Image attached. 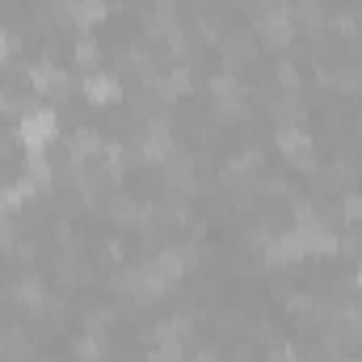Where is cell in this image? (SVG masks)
<instances>
[{"instance_id": "obj_1", "label": "cell", "mask_w": 362, "mask_h": 362, "mask_svg": "<svg viewBox=\"0 0 362 362\" xmlns=\"http://www.w3.org/2000/svg\"><path fill=\"white\" fill-rule=\"evenodd\" d=\"M253 25H257V38H262L266 47H274V51L291 47V38H295L291 0H257V17H253Z\"/></svg>"}, {"instance_id": "obj_2", "label": "cell", "mask_w": 362, "mask_h": 362, "mask_svg": "<svg viewBox=\"0 0 362 362\" xmlns=\"http://www.w3.org/2000/svg\"><path fill=\"white\" fill-rule=\"evenodd\" d=\"M55 135H59V114L51 105H34L17 118V144L25 152H47Z\"/></svg>"}, {"instance_id": "obj_3", "label": "cell", "mask_w": 362, "mask_h": 362, "mask_svg": "<svg viewBox=\"0 0 362 362\" xmlns=\"http://www.w3.org/2000/svg\"><path fill=\"white\" fill-rule=\"evenodd\" d=\"M135 148H139V160H148V165H165L173 152H177V144H173V131H169V122H148L144 131H139V139H135Z\"/></svg>"}, {"instance_id": "obj_4", "label": "cell", "mask_w": 362, "mask_h": 362, "mask_svg": "<svg viewBox=\"0 0 362 362\" xmlns=\"http://www.w3.org/2000/svg\"><path fill=\"white\" fill-rule=\"evenodd\" d=\"M169 286H173V282H165V278L152 270V266H139V270H131L127 278H122V291H127L131 299H139V303H152V299H160Z\"/></svg>"}, {"instance_id": "obj_5", "label": "cell", "mask_w": 362, "mask_h": 362, "mask_svg": "<svg viewBox=\"0 0 362 362\" xmlns=\"http://www.w3.org/2000/svg\"><path fill=\"white\" fill-rule=\"evenodd\" d=\"M25 76H30V89L38 93V97H68V89H72L68 72L59 64H34Z\"/></svg>"}, {"instance_id": "obj_6", "label": "cell", "mask_w": 362, "mask_h": 362, "mask_svg": "<svg viewBox=\"0 0 362 362\" xmlns=\"http://www.w3.org/2000/svg\"><path fill=\"white\" fill-rule=\"evenodd\" d=\"M295 236H299V245H303V253H337L341 249V240L320 223V219H308V223H295Z\"/></svg>"}, {"instance_id": "obj_7", "label": "cell", "mask_w": 362, "mask_h": 362, "mask_svg": "<svg viewBox=\"0 0 362 362\" xmlns=\"http://www.w3.org/2000/svg\"><path fill=\"white\" fill-rule=\"evenodd\" d=\"M148 266L160 274L165 282H177L181 274L194 266V253H189V249H181V245H169V249H160V253H156V257H152Z\"/></svg>"}, {"instance_id": "obj_8", "label": "cell", "mask_w": 362, "mask_h": 362, "mask_svg": "<svg viewBox=\"0 0 362 362\" xmlns=\"http://www.w3.org/2000/svg\"><path fill=\"white\" fill-rule=\"evenodd\" d=\"M81 93L89 97L93 105H114V101H122V85H118V76H110V72H89V76L81 81Z\"/></svg>"}, {"instance_id": "obj_9", "label": "cell", "mask_w": 362, "mask_h": 362, "mask_svg": "<svg viewBox=\"0 0 362 362\" xmlns=\"http://www.w3.org/2000/svg\"><path fill=\"white\" fill-rule=\"evenodd\" d=\"M274 144L282 148V156H286V160H295V156L312 152V135H308L299 122H278V131H274Z\"/></svg>"}, {"instance_id": "obj_10", "label": "cell", "mask_w": 362, "mask_h": 362, "mask_svg": "<svg viewBox=\"0 0 362 362\" xmlns=\"http://www.w3.org/2000/svg\"><path fill=\"white\" fill-rule=\"evenodd\" d=\"M105 13H110L105 0H64V4H59V17H72L81 30H89V25H97V21H105Z\"/></svg>"}, {"instance_id": "obj_11", "label": "cell", "mask_w": 362, "mask_h": 362, "mask_svg": "<svg viewBox=\"0 0 362 362\" xmlns=\"http://www.w3.org/2000/svg\"><path fill=\"white\" fill-rule=\"evenodd\" d=\"M299 257H303V245H299L295 232L270 240V249H266V262H270V266H291V262H299Z\"/></svg>"}, {"instance_id": "obj_12", "label": "cell", "mask_w": 362, "mask_h": 362, "mask_svg": "<svg viewBox=\"0 0 362 362\" xmlns=\"http://www.w3.org/2000/svg\"><path fill=\"white\" fill-rule=\"evenodd\" d=\"M101 148H105V139H101L93 127H81V131L68 139V156H72V160H93Z\"/></svg>"}, {"instance_id": "obj_13", "label": "cell", "mask_w": 362, "mask_h": 362, "mask_svg": "<svg viewBox=\"0 0 362 362\" xmlns=\"http://www.w3.org/2000/svg\"><path fill=\"white\" fill-rule=\"evenodd\" d=\"M34 189H38V185H34L30 177L13 181V185H0V211H4V215H13L25 198H34Z\"/></svg>"}, {"instance_id": "obj_14", "label": "cell", "mask_w": 362, "mask_h": 362, "mask_svg": "<svg viewBox=\"0 0 362 362\" xmlns=\"http://www.w3.org/2000/svg\"><path fill=\"white\" fill-rule=\"evenodd\" d=\"M165 169H169V185H194V156H185V152H173L169 160H165Z\"/></svg>"}, {"instance_id": "obj_15", "label": "cell", "mask_w": 362, "mask_h": 362, "mask_svg": "<svg viewBox=\"0 0 362 362\" xmlns=\"http://www.w3.org/2000/svg\"><path fill=\"white\" fill-rule=\"evenodd\" d=\"M76 354H81V362H101L105 358V333L93 329L85 337H76Z\"/></svg>"}, {"instance_id": "obj_16", "label": "cell", "mask_w": 362, "mask_h": 362, "mask_svg": "<svg viewBox=\"0 0 362 362\" xmlns=\"http://www.w3.org/2000/svg\"><path fill=\"white\" fill-rule=\"evenodd\" d=\"M333 325H337V333H341V337H350V341H362V312H358V308H337Z\"/></svg>"}, {"instance_id": "obj_17", "label": "cell", "mask_w": 362, "mask_h": 362, "mask_svg": "<svg viewBox=\"0 0 362 362\" xmlns=\"http://www.w3.org/2000/svg\"><path fill=\"white\" fill-rule=\"evenodd\" d=\"M25 177L34 185H51V160L47 152H25Z\"/></svg>"}, {"instance_id": "obj_18", "label": "cell", "mask_w": 362, "mask_h": 362, "mask_svg": "<svg viewBox=\"0 0 362 362\" xmlns=\"http://www.w3.org/2000/svg\"><path fill=\"white\" fill-rule=\"evenodd\" d=\"M211 97H215V101H232V97H245V85H240L232 72H219V76L211 81Z\"/></svg>"}, {"instance_id": "obj_19", "label": "cell", "mask_w": 362, "mask_h": 362, "mask_svg": "<svg viewBox=\"0 0 362 362\" xmlns=\"http://www.w3.org/2000/svg\"><path fill=\"white\" fill-rule=\"evenodd\" d=\"M156 93H160L165 101H173V97H181V93H189V76H185V72H173V76L156 81Z\"/></svg>"}, {"instance_id": "obj_20", "label": "cell", "mask_w": 362, "mask_h": 362, "mask_svg": "<svg viewBox=\"0 0 362 362\" xmlns=\"http://www.w3.org/2000/svg\"><path fill=\"white\" fill-rule=\"evenodd\" d=\"M17 299L30 303V308H42V303H47V291L38 286V278H25V282L17 286Z\"/></svg>"}, {"instance_id": "obj_21", "label": "cell", "mask_w": 362, "mask_h": 362, "mask_svg": "<svg viewBox=\"0 0 362 362\" xmlns=\"http://www.w3.org/2000/svg\"><path fill=\"white\" fill-rule=\"evenodd\" d=\"M97 59H101L97 42H93L89 34H81V38H76V64H81V68H97Z\"/></svg>"}, {"instance_id": "obj_22", "label": "cell", "mask_w": 362, "mask_h": 362, "mask_svg": "<svg viewBox=\"0 0 362 362\" xmlns=\"http://www.w3.org/2000/svg\"><path fill=\"white\" fill-rule=\"evenodd\" d=\"M148 362H181V341H156L148 350Z\"/></svg>"}, {"instance_id": "obj_23", "label": "cell", "mask_w": 362, "mask_h": 362, "mask_svg": "<svg viewBox=\"0 0 362 362\" xmlns=\"http://www.w3.org/2000/svg\"><path fill=\"white\" fill-rule=\"evenodd\" d=\"M291 17L316 25V21H320V0H295V4H291Z\"/></svg>"}, {"instance_id": "obj_24", "label": "cell", "mask_w": 362, "mask_h": 362, "mask_svg": "<svg viewBox=\"0 0 362 362\" xmlns=\"http://www.w3.org/2000/svg\"><path fill=\"white\" fill-rule=\"evenodd\" d=\"M135 211H139V206H135L131 198H122V194H118V198L110 202V215H114L118 223H135Z\"/></svg>"}, {"instance_id": "obj_25", "label": "cell", "mask_w": 362, "mask_h": 362, "mask_svg": "<svg viewBox=\"0 0 362 362\" xmlns=\"http://www.w3.org/2000/svg\"><path fill=\"white\" fill-rule=\"evenodd\" d=\"M215 114H219L223 122H236V118L245 114V97H232V101H215Z\"/></svg>"}, {"instance_id": "obj_26", "label": "cell", "mask_w": 362, "mask_h": 362, "mask_svg": "<svg viewBox=\"0 0 362 362\" xmlns=\"http://www.w3.org/2000/svg\"><path fill=\"white\" fill-rule=\"evenodd\" d=\"M341 93H362V68H350V72H337V81H333Z\"/></svg>"}, {"instance_id": "obj_27", "label": "cell", "mask_w": 362, "mask_h": 362, "mask_svg": "<svg viewBox=\"0 0 362 362\" xmlns=\"http://www.w3.org/2000/svg\"><path fill=\"white\" fill-rule=\"evenodd\" d=\"M253 51H245V38H228V47H223V59L228 64H245Z\"/></svg>"}, {"instance_id": "obj_28", "label": "cell", "mask_w": 362, "mask_h": 362, "mask_svg": "<svg viewBox=\"0 0 362 362\" xmlns=\"http://www.w3.org/2000/svg\"><path fill=\"white\" fill-rule=\"evenodd\" d=\"M274 114H278V122H299V118H303V114H299V101H295V97L278 101V105H274Z\"/></svg>"}, {"instance_id": "obj_29", "label": "cell", "mask_w": 362, "mask_h": 362, "mask_svg": "<svg viewBox=\"0 0 362 362\" xmlns=\"http://www.w3.org/2000/svg\"><path fill=\"white\" fill-rule=\"evenodd\" d=\"M278 81H282L286 89H295V85H299V72H295V64H291V59H282V64H278Z\"/></svg>"}, {"instance_id": "obj_30", "label": "cell", "mask_w": 362, "mask_h": 362, "mask_svg": "<svg viewBox=\"0 0 362 362\" xmlns=\"http://www.w3.org/2000/svg\"><path fill=\"white\" fill-rule=\"evenodd\" d=\"M341 211H346V219H362V194H346Z\"/></svg>"}, {"instance_id": "obj_31", "label": "cell", "mask_w": 362, "mask_h": 362, "mask_svg": "<svg viewBox=\"0 0 362 362\" xmlns=\"http://www.w3.org/2000/svg\"><path fill=\"white\" fill-rule=\"evenodd\" d=\"M13 51H17V38L0 30V64H8V59H13Z\"/></svg>"}, {"instance_id": "obj_32", "label": "cell", "mask_w": 362, "mask_h": 362, "mask_svg": "<svg viewBox=\"0 0 362 362\" xmlns=\"http://www.w3.org/2000/svg\"><path fill=\"white\" fill-rule=\"evenodd\" d=\"M13 236H17V228L8 223V215L0 211V245H13Z\"/></svg>"}, {"instance_id": "obj_33", "label": "cell", "mask_w": 362, "mask_h": 362, "mask_svg": "<svg viewBox=\"0 0 362 362\" xmlns=\"http://www.w3.org/2000/svg\"><path fill=\"white\" fill-rule=\"evenodd\" d=\"M189 362H219V354H215V350H198Z\"/></svg>"}, {"instance_id": "obj_34", "label": "cell", "mask_w": 362, "mask_h": 362, "mask_svg": "<svg viewBox=\"0 0 362 362\" xmlns=\"http://www.w3.org/2000/svg\"><path fill=\"white\" fill-rule=\"evenodd\" d=\"M4 110H8V97H4V89H0V114H4Z\"/></svg>"}, {"instance_id": "obj_35", "label": "cell", "mask_w": 362, "mask_h": 362, "mask_svg": "<svg viewBox=\"0 0 362 362\" xmlns=\"http://www.w3.org/2000/svg\"><path fill=\"white\" fill-rule=\"evenodd\" d=\"M354 286H358V295H362V270H358V278H354Z\"/></svg>"}, {"instance_id": "obj_36", "label": "cell", "mask_w": 362, "mask_h": 362, "mask_svg": "<svg viewBox=\"0 0 362 362\" xmlns=\"http://www.w3.org/2000/svg\"><path fill=\"white\" fill-rule=\"evenodd\" d=\"M358 131H362V122H358Z\"/></svg>"}, {"instance_id": "obj_37", "label": "cell", "mask_w": 362, "mask_h": 362, "mask_svg": "<svg viewBox=\"0 0 362 362\" xmlns=\"http://www.w3.org/2000/svg\"><path fill=\"white\" fill-rule=\"evenodd\" d=\"M354 362H362V358H354Z\"/></svg>"}]
</instances>
